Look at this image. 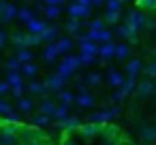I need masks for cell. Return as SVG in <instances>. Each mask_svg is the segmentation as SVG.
Segmentation results:
<instances>
[{"label": "cell", "instance_id": "1", "mask_svg": "<svg viewBox=\"0 0 156 145\" xmlns=\"http://www.w3.org/2000/svg\"><path fill=\"white\" fill-rule=\"evenodd\" d=\"M20 134L17 124H0V145H15Z\"/></svg>", "mask_w": 156, "mask_h": 145}, {"label": "cell", "instance_id": "2", "mask_svg": "<svg viewBox=\"0 0 156 145\" xmlns=\"http://www.w3.org/2000/svg\"><path fill=\"white\" fill-rule=\"evenodd\" d=\"M139 139L143 145H156V126L154 124H141L139 126Z\"/></svg>", "mask_w": 156, "mask_h": 145}, {"label": "cell", "instance_id": "3", "mask_svg": "<svg viewBox=\"0 0 156 145\" xmlns=\"http://www.w3.org/2000/svg\"><path fill=\"white\" fill-rule=\"evenodd\" d=\"M135 92H137V96H139V98H147V96H154V92H156V83H154V79L145 77L143 81H139V83H137Z\"/></svg>", "mask_w": 156, "mask_h": 145}, {"label": "cell", "instance_id": "4", "mask_svg": "<svg viewBox=\"0 0 156 145\" xmlns=\"http://www.w3.org/2000/svg\"><path fill=\"white\" fill-rule=\"evenodd\" d=\"M56 126H58V128H62V130H66V132H75V130H79L81 122H79V117H77V115H66V117L58 119V122H56Z\"/></svg>", "mask_w": 156, "mask_h": 145}, {"label": "cell", "instance_id": "5", "mask_svg": "<svg viewBox=\"0 0 156 145\" xmlns=\"http://www.w3.org/2000/svg\"><path fill=\"white\" fill-rule=\"evenodd\" d=\"M126 24H130L133 28H137V30H141V28H145V22H147V17L141 13V11H128L126 13V19H124Z\"/></svg>", "mask_w": 156, "mask_h": 145}, {"label": "cell", "instance_id": "6", "mask_svg": "<svg viewBox=\"0 0 156 145\" xmlns=\"http://www.w3.org/2000/svg\"><path fill=\"white\" fill-rule=\"evenodd\" d=\"M86 141H90V139H94L96 134H101V126L98 124H94V122H86V124H81L79 126V130H77Z\"/></svg>", "mask_w": 156, "mask_h": 145}, {"label": "cell", "instance_id": "7", "mask_svg": "<svg viewBox=\"0 0 156 145\" xmlns=\"http://www.w3.org/2000/svg\"><path fill=\"white\" fill-rule=\"evenodd\" d=\"M115 34L118 36H122V39H126V41H130V43H135L137 41V28H133L130 24H120L118 28H115Z\"/></svg>", "mask_w": 156, "mask_h": 145}, {"label": "cell", "instance_id": "8", "mask_svg": "<svg viewBox=\"0 0 156 145\" xmlns=\"http://www.w3.org/2000/svg\"><path fill=\"white\" fill-rule=\"evenodd\" d=\"M64 83H66V79L60 77L58 73H54V75H49V77L45 79V85H47V90H51V92H60V90L64 88Z\"/></svg>", "mask_w": 156, "mask_h": 145}, {"label": "cell", "instance_id": "9", "mask_svg": "<svg viewBox=\"0 0 156 145\" xmlns=\"http://www.w3.org/2000/svg\"><path fill=\"white\" fill-rule=\"evenodd\" d=\"M69 15L71 17H88L90 15V7H86V5H79L77 2V0H75V2H71L69 5Z\"/></svg>", "mask_w": 156, "mask_h": 145}, {"label": "cell", "instance_id": "10", "mask_svg": "<svg viewBox=\"0 0 156 145\" xmlns=\"http://www.w3.org/2000/svg\"><path fill=\"white\" fill-rule=\"evenodd\" d=\"M115 56V45L109 41V43H103L101 47H98V58H101V62H107V60H111Z\"/></svg>", "mask_w": 156, "mask_h": 145}, {"label": "cell", "instance_id": "11", "mask_svg": "<svg viewBox=\"0 0 156 145\" xmlns=\"http://www.w3.org/2000/svg\"><path fill=\"white\" fill-rule=\"evenodd\" d=\"M60 34V28L54 24V26H47L43 32H41V43H54Z\"/></svg>", "mask_w": 156, "mask_h": 145}, {"label": "cell", "instance_id": "12", "mask_svg": "<svg viewBox=\"0 0 156 145\" xmlns=\"http://www.w3.org/2000/svg\"><path fill=\"white\" fill-rule=\"evenodd\" d=\"M107 81H109V85L111 88H120V85H124V75L118 71V68H109V73H107Z\"/></svg>", "mask_w": 156, "mask_h": 145}, {"label": "cell", "instance_id": "13", "mask_svg": "<svg viewBox=\"0 0 156 145\" xmlns=\"http://www.w3.org/2000/svg\"><path fill=\"white\" fill-rule=\"evenodd\" d=\"M94 96L92 94H88V92H81V94H77L75 96V105L77 107H81V109H90V107H94Z\"/></svg>", "mask_w": 156, "mask_h": 145}, {"label": "cell", "instance_id": "14", "mask_svg": "<svg viewBox=\"0 0 156 145\" xmlns=\"http://www.w3.org/2000/svg\"><path fill=\"white\" fill-rule=\"evenodd\" d=\"M143 66H145V64H143V62H141L139 58L130 60V62L126 64V68H124V71H126V77H137V75H139V73L143 71Z\"/></svg>", "mask_w": 156, "mask_h": 145}, {"label": "cell", "instance_id": "15", "mask_svg": "<svg viewBox=\"0 0 156 145\" xmlns=\"http://www.w3.org/2000/svg\"><path fill=\"white\" fill-rule=\"evenodd\" d=\"M17 11H20V9H17L15 5H11V2H9V5H7V9L2 11V15H0V22H2V24H11V22L17 17Z\"/></svg>", "mask_w": 156, "mask_h": 145}, {"label": "cell", "instance_id": "16", "mask_svg": "<svg viewBox=\"0 0 156 145\" xmlns=\"http://www.w3.org/2000/svg\"><path fill=\"white\" fill-rule=\"evenodd\" d=\"M26 26H28V32L41 34V32L47 28V22H45V19H37V17H32L30 22H26Z\"/></svg>", "mask_w": 156, "mask_h": 145}, {"label": "cell", "instance_id": "17", "mask_svg": "<svg viewBox=\"0 0 156 145\" xmlns=\"http://www.w3.org/2000/svg\"><path fill=\"white\" fill-rule=\"evenodd\" d=\"M58 56H60L58 45H56V43H47V47H45V51H43V60H45V62H54Z\"/></svg>", "mask_w": 156, "mask_h": 145}, {"label": "cell", "instance_id": "18", "mask_svg": "<svg viewBox=\"0 0 156 145\" xmlns=\"http://www.w3.org/2000/svg\"><path fill=\"white\" fill-rule=\"evenodd\" d=\"M28 90H30V94H34V96H45V94H47L45 81H30V83H28Z\"/></svg>", "mask_w": 156, "mask_h": 145}, {"label": "cell", "instance_id": "19", "mask_svg": "<svg viewBox=\"0 0 156 145\" xmlns=\"http://www.w3.org/2000/svg\"><path fill=\"white\" fill-rule=\"evenodd\" d=\"M56 100H51V98H43L41 102H39V111L41 113H45V115H54V111H56Z\"/></svg>", "mask_w": 156, "mask_h": 145}, {"label": "cell", "instance_id": "20", "mask_svg": "<svg viewBox=\"0 0 156 145\" xmlns=\"http://www.w3.org/2000/svg\"><path fill=\"white\" fill-rule=\"evenodd\" d=\"M49 117H51V115L39 113V115H32L30 124H32V128H47V126H49Z\"/></svg>", "mask_w": 156, "mask_h": 145}, {"label": "cell", "instance_id": "21", "mask_svg": "<svg viewBox=\"0 0 156 145\" xmlns=\"http://www.w3.org/2000/svg\"><path fill=\"white\" fill-rule=\"evenodd\" d=\"M20 102H17V109H20V113H32V109H34V100L32 98H17Z\"/></svg>", "mask_w": 156, "mask_h": 145}, {"label": "cell", "instance_id": "22", "mask_svg": "<svg viewBox=\"0 0 156 145\" xmlns=\"http://www.w3.org/2000/svg\"><path fill=\"white\" fill-rule=\"evenodd\" d=\"M26 36H28V32H13L11 34V43L15 45V49H20V47H26Z\"/></svg>", "mask_w": 156, "mask_h": 145}, {"label": "cell", "instance_id": "23", "mask_svg": "<svg viewBox=\"0 0 156 145\" xmlns=\"http://www.w3.org/2000/svg\"><path fill=\"white\" fill-rule=\"evenodd\" d=\"M20 71H22V75H24V77H34V75L39 73V66H37V64L30 60V62H24Z\"/></svg>", "mask_w": 156, "mask_h": 145}, {"label": "cell", "instance_id": "24", "mask_svg": "<svg viewBox=\"0 0 156 145\" xmlns=\"http://www.w3.org/2000/svg\"><path fill=\"white\" fill-rule=\"evenodd\" d=\"M62 13V7H54V5H45V19H58Z\"/></svg>", "mask_w": 156, "mask_h": 145}, {"label": "cell", "instance_id": "25", "mask_svg": "<svg viewBox=\"0 0 156 145\" xmlns=\"http://www.w3.org/2000/svg\"><path fill=\"white\" fill-rule=\"evenodd\" d=\"M56 45H58V49H60V54H66V51H71V47H73V39H71V36H64V39H58V41H56Z\"/></svg>", "mask_w": 156, "mask_h": 145}, {"label": "cell", "instance_id": "26", "mask_svg": "<svg viewBox=\"0 0 156 145\" xmlns=\"http://www.w3.org/2000/svg\"><path fill=\"white\" fill-rule=\"evenodd\" d=\"M15 56H17V60H20L22 64L32 60V51H30V47H20V49L15 51Z\"/></svg>", "mask_w": 156, "mask_h": 145}, {"label": "cell", "instance_id": "27", "mask_svg": "<svg viewBox=\"0 0 156 145\" xmlns=\"http://www.w3.org/2000/svg\"><path fill=\"white\" fill-rule=\"evenodd\" d=\"M69 109H71V105H66V102H60L58 107H56V111H54V119H62V117H66L69 115Z\"/></svg>", "mask_w": 156, "mask_h": 145}, {"label": "cell", "instance_id": "28", "mask_svg": "<svg viewBox=\"0 0 156 145\" xmlns=\"http://www.w3.org/2000/svg\"><path fill=\"white\" fill-rule=\"evenodd\" d=\"M7 81H9L11 85H15V83H22V81H24V75H22V71H7Z\"/></svg>", "mask_w": 156, "mask_h": 145}, {"label": "cell", "instance_id": "29", "mask_svg": "<svg viewBox=\"0 0 156 145\" xmlns=\"http://www.w3.org/2000/svg\"><path fill=\"white\" fill-rule=\"evenodd\" d=\"M79 28H81V22H79L77 17H71V19L66 22V32H69V34H77Z\"/></svg>", "mask_w": 156, "mask_h": 145}, {"label": "cell", "instance_id": "30", "mask_svg": "<svg viewBox=\"0 0 156 145\" xmlns=\"http://www.w3.org/2000/svg\"><path fill=\"white\" fill-rule=\"evenodd\" d=\"M128 54H130V49H128V45H126V43L115 45V58H118V60H126V58H128Z\"/></svg>", "mask_w": 156, "mask_h": 145}, {"label": "cell", "instance_id": "31", "mask_svg": "<svg viewBox=\"0 0 156 145\" xmlns=\"http://www.w3.org/2000/svg\"><path fill=\"white\" fill-rule=\"evenodd\" d=\"M69 68H73V71H79V66H81V60L77 58V56H64V60H62Z\"/></svg>", "mask_w": 156, "mask_h": 145}, {"label": "cell", "instance_id": "32", "mask_svg": "<svg viewBox=\"0 0 156 145\" xmlns=\"http://www.w3.org/2000/svg\"><path fill=\"white\" fill-rule=\"evenodd\" d=\"M101 81H103V77H101V73H96V71L90 73V75H86V83H88L90 88H96Z\"/></svg>", "mask_w": 156, "mask_h": 145}, {"label": "cell", "instance_id": "33", "mask_svg": "<svg viewBox=\"0 0 156 145\" xmlns=\"http://www.w3.org/2000/svg\"><path fill=\"white\" fill-rule=\"evenodd\" d=\"M58 100H60V102L71 105V102H75V94H73V92H69V90H60V92H58Z\"/></svg>", "mask_w": 156, "mask_h": 145}, {"label": "cell", "instance_id": "34", "mask_svg": "<svg viewBox=\"0 0 156 145\" xmlns=\"http://www.w3.org/2000/svg\"><path fill=\"white\" fill-rule=\"evenodd\" d=\"M32 17H34V11H32V9H20V11H17V19L24 22V24L30 22Z\"/></svg>", "mask_w": 156, "mask_h": 145}, {"label": "cell", "instance_id": "35", "mask_svg": "<svg viewBox=\"0 0 156 145\" xmlns=\"http://www.w3.org/2000/svg\"><path fill=\"white\" fill-rule=\"evenodd\" d=\"M56 73H58L60 77H64V79H71V77L75 75V71H73V68H69L64 62H60V66H58V71H56Z\"/></svg>", "mask_w": 156, "mask_h": 145}, {"label": "cell", "instance_id": "36", "mask_svg": "<svg viewBox=\"0 0 156 145\" xmlns=\"http://www.w3.org/2000/svg\"><path fill=\"white\" fill-rule=\"evenodd\" d=\"M81 54H98V45H94V41H86L81 43Z\"/></svg>", "mask_w": 156, "mask_h": 145}, {"label": "cell", "instance_id": "37", "mask_svg": "<svg viewBox=\"0 0 156 145\" xmlns=\"http://www.w3.org/2000/svg\"><path fill=\"white\" fill-rule=\"evenodd\" d=\"M126 96H128V94H126V90H124V88L120 85V88H118V90L113 92V96H111V102H115V105H118V102H122V100H124Z\"/></svg>", "mask_w": 156, "mask_h": 145}, {"label": "cell", "instance_id": "38", "mask_svg": "<svg viewBox=\"0 0 156 145\" xmlns=\"http://www.w3.org/2000/svg\"><path fill=\"white\" fill-rule=\"evenodd\" d=\"M143 73H145V77H150V79L156 81V60L150 62V64H145V66H143Z\"/></svg>", "mask_w": 156, "mask_h": 145}, {"label": "cell", "instance_id": "39", "mask_svg": "<svg viewBox=\"0 0 156 145\" xmlns=\"http://www.w3.org/2000/svg\"><path fill=\"white\" fill-rule=\"evenodd\" d=\"M137 7L143 9V11H150V9H156V0H135Z\"/></svg>", "mask_w": 156, "mask_h": 145}, {"label": "cell", "instance_id": "40", "mask_svg": "<svg viewBox=\"0 0 156 145\" xmlns=\"http://www.w3.org/2000/svg\"><path fill=\"white\" fill-rule=\"evenodd\" d=\"M113 39V34L109 32V30H105V28H101L98 32H96V41H103V43H109Z\"/></svg>", "mask_w": 156, "mask_h": 145}, {"label": "cell", "instance_id": "41", "mask_svg": "<svg viewBox=\"0 0 156 145\" xmlns=\"http://www.w3.org/2000/svg\"><path fill=\"white\" fill-rule=\"evenodd\" d=\"M2 122H7V124H17V126H20V113L11 111V113H7V115H2Z\"/></svg>", "mask_w": 156, "mask_h": 145}, {"label": "cell", "instance_id": "42", "mask_svg": "<svg viewBox=\"0 0 156 145\" xmlns=\"http://www.w3.org/2000/svg\"><path fill=\"white\" fill-rule=\"evenodd\" d=\"M5 68H7V71H20V68H22V62H20L17 56H15V58H11V60L5 64Z\"/></svg>", "mask_w": 156, "mask_h": 145}, {"label": "cell", "instance_id": "43", "mask_svg": "<svg viewBox=\"0 0 156 145\" xmlns=\"http://www.w3.org/2000/svg\"><path fill=\"white\" fill-rule=\"evenodd\" d=\"M24 90H26V88H24V81H22V83L11 85V94H13L15 98H22V96H24Z\"/></svg>", "mask_w": 156, "mask_h": 145}, {"label": "cell", "instance_id": "44", "mask_svg": "<svg viewBox=\"0 0 156 145\" xmlns=\"http://www.w3.org/2000/svg\"><path fill=\"white\" fill-rule=\"evenodd\" d=\"M118 17H120V11H107L105 13V22L107 24H118Z\"/></svg>", "mask_w": 156, "mask_h": 145}, {"label": "cell", "instance_id": "45", "mask_svg": "<svg viewBox=\"0 0 156 145\" xmlns=\"http://www.w3.org/2000/svg\"><path fill=\"white\" fill-rule=\"evenodd\" d=\"M105 7H107V11H120L122 2L120 0H105Z\"/></svg>", "mask_w": 156, "mask_h": 145}, {"label": "cell", "instance_id": "46", "mask_svg": "<svg viewBox=\"0 0 156 145\" xmlns=\"http://www.w3.org/2000/svg\"><path fill=\"white\" fill-rule=\"evenodd\" d=\"M13 111V105L11 102H7V100H0V117L2 115H7V113H11Z\"/></svg>", "mask_w": 156, "mask_h": 145}, {"label": "cell", "instance_id": "47", "mask_svg": "<svg viewBox=\"0 0 156 145\" xmlns=\"http://www.w3.org/2000/svg\"><path fill=\"white\" fill-rule=\"evenodd\" d=\"M79 60H81V64H94L96 62V54H81Z\"/></svg>", "mask_w": 156, "mask_h": 145}, {"label": "cell", "instance_id": "48", "mask_svg": "<svg viewBox=\"0 0 156 145\" xmlns=\"http://www.w3.org/2000/svg\"><path fill=\"white\" fill-rule=\"evenodd\" d=\"M101 28H105V17H98V19L90 22V30H101Z\"/></svg>", "mask_w": 156, "mask_h": 145}, {"label": "cell", "instance_id": "49", "mask_svg": "<svg viewBox=\"0 0 156 145\" xmlns=\"http://www.w3.org/2000/svg\"><path fill=\"white\" fill-rule=\"evenodd\" d=\"M75 88H77V92L81 94V92H88V88H90V85L86 83V79H77V81H75Z\"/></svg>", "mask_w": 156, "mask_h": 145}, {"label": "cell", "instance_id": "50", "mask_svg": "<svg viewBox=\"0 0 156 145\" xmlns=\"http://www.w3.org/2000/svg\"><path fill=\"white\" fill-rule=\"evenodd\" d=\"M9 36H11V34H9L7 30H0V47H5V45H7Z\"/></svg>", "mask_w": 156, "mask_h": 145}, {"label": "cell", "instance_id": "51", "mask_svg": "<svg viewBox=\"0 0 156 145\" xmlns=\"http://www.w3.org/2000/svg\"><path fill=\"white\" fill-rule=\"evenodd\" d=\"M9 90H11V83H9L7 79H5V81H0V96H2V94H7Z\"/></svg>", "mask_w": 156, "mask_h": 145}, {"label": "cell", "instance_id": "52", "mask_svg": "<svg viewBox=\"0 0 156 145\" xmlns=\"http://www.w3.org/2000/svg\"><path fill=\"white\" fill-rule=\"evenodd\" d=\"M43 2H45V5H54V7H62L66 0H43Z\"/></svg>", "mask_w": 156, "mask_h": 145}, {"label": "cell", "instance_id": "53", "mask_svg": "<svg viewBox=\"0 0 156 145\" xmlns=\"http://www.w3.org/2000/svg\"><path fill=\"white\" fill-rule=\"evenodd\" d=\"M37 13H45V2H39L37 0Z\"/></svg>", "mask_w": 156, "mask_h": 145}, {"label": "cell", "instance_id": "54", "mask_svg": "<svg viewBox=\"0 0 156 145\" xmlns=\"http://www.w3.org/2000/svg\"><path fill=\"white\" fill-rule=\"evenodd\" d=\"M60 145H75V141H73L71 136H66V139H62V141H60Z\"/></svg>", "mask_w": 156, "mask_h": 145}, {"label": "cell", "instance_id": "55", "mask_svg": "<svg viewBox=\"0 0 156 145\" xmlns=\"http://www.w3.org/2000/svg\"><path fill=\"white\" fill-rule=\"evenodd\" d=\"M7 5H9V2H5V0H0V15H2V11L7 9Z\"/></svg>", "mask_w": 156, "mask_h": 145}, {"label": "cell", "instance_id": "56", "mask_svg": "<svg viewBox=\"0 0 156 145\" xmlns=\"http://www.w3.org/2000/svg\"><path fill=\"white\" fill-rule=\"evenodd\" d=\"M26 145H43V141H41V139H37V141H30V143H26Z\"/></svg>", "mask_w": 156, "mask_h": 145}, {"label": "cell", "instance_id": "57", "mask_svg": "<svg viewBox=\"0 0 156 145\" xmlns=\"http://www.w3.org/2000/svg\"><path fill=\"white\" fill-rule=\"evenodd\" d=\"M92 5H96V7H101V5H105V0H92Z\"/></svg>", "mask_w": 156, "mask_h": 145}, {"label": "cell", "instance_id": "58", "mask_svg": "<svg viewBox=\"0 0 156 145\" xmlns=\"http://www.w3.org/2000/svg\"><path fill=\"white\" fill-rule=\"evenodd\" d=\"M152 56H154V60H156V47H154V49H152Z\"/></svg>", "mask_w": 156, "mask_h": 145}, {"label": "cell", "instance_id": "59", "mask_svg": "<svg viewBox=\"0 0 156 145\" xmlns=\"http://www.w3.org/2000/svg\"><path fill=\"white\" fill-rule=\"evenodd\" d=\"M120 2H122V5H124V2H126V0H120Z\"/></svg>", "mask_w": 156, "mask_h": 145}, {"label": "cell", "instance_id": "60", "mask_svg": "<svg viewBox=\"0 0 156 145\" xmlns=\"http://www.w3.org/2000/svg\"><path fill=\"white\" fill-rule=\"evenodd\" d=\"M154 122H156V113H154Z\"/></svg>", "mask_w": 156, "mask_h": 145}, {"label": "cell", "instance_id": "61", "mask_svg": "<svg viewBox=\"0 0 156 145\" xmlns=\"http://www.w3.org/2000/svg\"><path fill=\"white\" fill-rule=\"evenodd\" d=\"M15 145H17V143H15ZM20 145H26V143H20Z\"/></svg>", "mask_w": 156, "mask_h": 145}, {"label": "cell", "instance_id": "62", "mask_svg": "<svg viewBox=\"0 0 156 145\" xmlns=\"http://www.w3.org/2000/svg\"><path fill=\"white\" fill-rule=\"evenodd\" d=\"M0 66H2V60H0Z\"/></svg>", "mask_w": 156, "mask_h": 145}, {"label": "cell", "instance_id": "63", "mask_svg": "<svg viewBox=\"0 0 156 145\" xmlns=\"http://www.w3.org/2000/svg\"><path fill=\"white\" fill-rule=\"evenodd\" d=\"M154 96H156V92H154Z\"/></svg>", "mask_w": 156, "mask_h": 145}]
</instances>
